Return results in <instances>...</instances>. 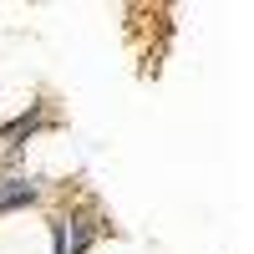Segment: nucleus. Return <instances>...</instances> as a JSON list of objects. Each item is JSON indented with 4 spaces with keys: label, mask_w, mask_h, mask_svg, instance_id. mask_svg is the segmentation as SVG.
Listing matches in <instances>:
<instances>
[{
    "label": "nucleus",
    "mask_w": 254,
    "mask_h": 254,
    "mask_svg": "<svg viewBox=\"0 0 254 254\" xmlns=\"http://www.w3.org/2000/svg\"><path fill=\"white\" fill-rule=\"evenodd\" d=\"M76 163H81V153H76V142L66 132H41V137L26 142V173L31 178H46V183L71 178Z\"/></svg>",
    "instance_id": "1"
},
{
    "label": "nucleus",
    "mask_w": 254,
    "mask_h": 254,
    "mask_svg": "<svg viewBox=\"0 0 254 254\" xmlns=\"http://www.w3.org/2000/svg\"><path fill=\"white\" fill-rule=\"evenodd\" d=\"M0 254H56V234L41 214L15 208L0 219Z\"/></svg>",
    "instance_id": "2"
},
{
    "label": "nucleus",
    "mask_w": 254,
    "mask_h": 254,
    "mask_svg": "<svg viewBox=\"0 0 254 254\" xmlns=\"http://www.w3.org/2000/svg\"><path fill=\"white\" fill-rule=\"evenodd\" d=\"M36 102V81L26 76V71H15L10 61L0 66V122H10V117H20Z\"/></svg>",
    "instance_id": "3"
},
{
    "label": "nucleus",
    "mask_w": 254,
    "mask_h": 254,
    "mask_svg": "<svg viewBox=\"0 0 254 254\" xmlns=\"http://www.w3.org/2000/svg\"><path fill=\"white\" fill-rule=\"evenodd\" d=\"M92 254H127V244H117V239H102Z\"/></svg>",
    "instance_id": "4"
}]
</instances>
